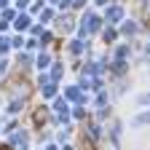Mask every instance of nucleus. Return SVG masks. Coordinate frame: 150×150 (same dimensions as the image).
Listing matches in <instances>:
<instances>
[{"mask_svg": "<svg viewBox=\"0 0 150 150\" xmlns=\"http://www.w3.org/2000/svg\"><path fill=\"white\" fill-rule=\"evenodd\" d=\"M107 19H110V22H115V19H121V8H110V11H107Z\"/></svg>", "mask_w": 150, "mask_h": 150, "instance_id": "1", "label": "nucleus"}, {"mask_svg": "<svg viewBox=\"0 0 150 150\" xmlns=\"http://www.w3.org/2000/svg\"><path fill=\"white\" fill-rule=\"evenodd\" d=\"M27 24H30V19H27V16H19V22H16V27H19V30H24Z\"/></svg>", "mask_w": 150, "mask_h": 150, "instance_id": "2", "label": "nucleus"}, {"mask_svg": "<svg viewBox=\"0 0 150 150\" xmlns=\"http://www.w3.org/2000/svg\"><path fill=\"white\" fill-rule=\"evenodd\" d=\"M134 123H150V112H147V115H139V118H137Z\"/></svg>", "mask_w": 150, "mask_h": 150, "instance_id": "3", "label": "nucleus"}, {"mask_svg": "<svg viewBox=\"0 0 150 150\" xmlns=\"http://www.w3.org/2000/svg\"><path fill=\"white\" fill-rule=\"evenodd\" d=\"M139 102H150V94H147V97H142V99H139Z\"/></svg>", "mask_w": 150, "mask_h": 150, "instance_id": "4", "label": "nucleus"}]
</instances>
